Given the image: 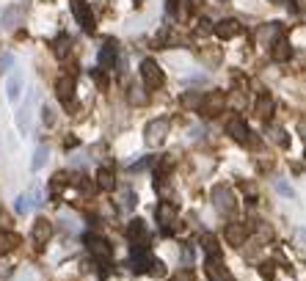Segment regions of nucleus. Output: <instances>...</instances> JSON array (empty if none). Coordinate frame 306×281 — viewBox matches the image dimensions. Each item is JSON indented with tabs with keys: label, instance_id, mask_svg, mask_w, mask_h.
Returning a JSON list of instances; mask_svg holds the SVG:
<instances>
[{
	"label": "nucleus",
	"instance_id": "nucleus-29",
	"mask_svg": "<svg viewBox=\"0 0 306 281\" xmlns=\"http://www.w3.org/2000/svg\"><path fill=\"white\" fill-rule=\"evenodd\" d=\"M127 97H130L133 105H144V102H146V94H144V89H138V86H133Z\"/></svg>",
	"mask_w": 306,
	"mask_h": 281
},
{
	"label": "nucleus",
	"instance_id": "nucleus-25",
	"mask_svg": "<svg viewBox=\"0 0 306 281\" xmlns=\"http://www.w3.org/2000/svg\"><path fill=\"white\" fill-rule=\"evenodd\" d=\"M69 36H61V39H55V44H52V50H55V55L58 58H67V52H69Z\"/></svg>",
	"mask_w": 306,
	"mask_h": 281
},
{
	"label": "nucleus",
	"instance_id": "nucleus-18",
	"mask_svg": "<svg viewBox=\"0 0 306 281\" xmlns=\"http://www.w3.org/2000/svg\"><path fill=\"white\" fill-rule=\"evenodd\" d=\"M20 245V237L14 232H0V254H9Z\"/></svg>",
	"mask_w": 306,
	"mask_h": 281
},
{
	"label": "nucleus",
	"instance_id": "nucleus-15",
	"mask_svg": "<svg viewBox=\"0 0 306 281\" xmlns=\"http://www.w3.org/2000/svg\"><path fill=\"white\" fill-rule=\"evenodd\" d=\"M31 102L33 99H28V102L22 105V110L17 113V127H20L22 135H28V130H31Z\"/></svg>",
	"mask_w": 306,
	"mask_h": 281
},
{
	"label": "nucleus",
	"instance_id": "nucleus-32",
	"mask_svg": "<svg viewBox=\"0 0 306 281\" xmlns=\"http://www.w3.org/2000/svg\"><path fill=\"white\" fill-rule=\"evenodd\" d=\"M14 209H17V215H25V213H31V207H28V198H25V193H22V196L17 198Z\"/></svg>",
	"mask_w": 306,
	"mask_h": 281
},
{
	"label": "nucleus",
	"instance_id": "nucleus-11",
	"mask_svg": "<svg viewBox=\"0 0 306 281\" xmlns=\"http://www.w3.org/2000/svg\"><path fill=\"white\" fill-rule=\"evenodd\" d=\"M50 237H52V224L47 218H39L33 224V240H36V245H44Z\"/></svg>",
	"mask_w": 306,
	"mask_h": 281
},
{
	"label": "nucleus",
	"instance_id": "nucleus-12",
	"mask_svg": "<svg viewBox=\"0 0 306 281\" xmlns=\"http://www.w3.org/2000/svg\"><path fill=\"white\" fill-rule=\"evenodd\" d=\"M20 94H22V75L14 72V75H9V80H6V97H9V102H17Z\"/></svg>",
	"mask_w": 306,
	"mask_h": 281
},
{
	"label": "nucleus",
	"instance_id": "nucleus-37",
	"mask_svg": "<svg viewBox=\"0 0 306 281\" xmlns=\"http://www.w3.org/2000/svg\"><path fill=\"white\" fill-rule=\"evenodd\" d=\"M78 187H80V190H83V193H94V185L88 182L86 177H80V182H78Z\"/></svg>",
	"mask_w": 306,
	"mask_h": 281
},
{
	"label": "nucleus",
	"instance_id": "nucleus-30",
	"mask_svg": "<svg viewBox=\"0 0 306 281\" xmlns=\"http://www.w3.org/2000/svg\"><path fill=\"white\" fill-rule=\"evenodd\" d=\"M276 190H279V193H281V196H284V198H295V190H292V187L287 185L284 179H276Z\"/></svg>",
	"mask_w": 306,
	"mask_h": 281
},
{
	"label": "nucleus",
	"instance_id": "nucleus-3",
	"mask_svg": "<svg viewBox=\"0 0 306 281\" xmlns=\"http://www.w3.org/2000/svg\"><path fill=\"white\" fill-rule=\"evenodd\" d=\"M213 201H215V207H218L221 213L229 215L234 209V193L229 190V187L218 185V187H213Z\"/></svg>",
	"mask_w": 306,
	"mask_h": 281
},
{
	"label": "nucleus",
	"instance_id": "nucleus-10",
	"mask_svg": "<svg viewBox=\"0 0 306 281\" xmlns=\"http://www.w3.org/2000/svg\"><path fill=\"white\" fill-rule=\"evenodd\" d=\"M207 273H210V281H229V270L223 267L221 256H210V262H207Z\"/></svg>",
	"mask_w": 306,
	"mask_h": 281
},
{
	"label": "nucleus",
	"instance_id": "nucleus-34",
	"mask_svg": "<svg viewBox=\"0 0 306 281\" xmlns=\"http://www.w3.org/2000/svg\"><path fill=\"white\" fill-rule=\"evenodd\" d=\"M182 102H185L188 108H202V99H199L196 94H185V97H182Z\"/></svg>",
	"mask_w": 306,
	"mask_h": 281
},
{
	"label": "nucleus",
	"instance_id": "nucleus-5",
	"mask_svg": "<svg viewBox=\"0 0 306 281\" xmlns=\"http://www.w3.org/2000/svg\"><path fill=\"white\" fill-rule=\"evenodd\" d=\"M86 245H88V251H91L94 256L110 259V245H108V240H102L99 234H86Z\"/></svg>",
	"mask_w": 306,
	"mask_h": 281
},
{
	"label": "nucleus",
	"instance_id": "nucleus-8",
	"mask_svg": "<svg viewBox=\"0 0 306 281\" xmlns=\"http://www.w3.org/2000/svg\"><path fill=\"white\" fill-rule=\"evenodd\" d=\"M55 94L61 102H72V94H75V78H69V75H64V78L55 80Z\"/></svg>",
	"mask_w": 306,
	"mask_h": 281
},
{
	"label": "nucleus",
	"instance_id": "nucleus-24",
	"mask_svg": "<svg viewBox=\"0 0 306 281\" xmlns=\"http://www.w3.org/2000/svg\"><path fill=\"white\" fill-rule=\"evenodd\" d=\"M69 185V177H67V174H52V182H50V190L52 193H58V190H64V187H67Z\"/></svg>",
	"mask_w": 306,
	"mask_h": 281
},
{
	"label": "nucleus",
	"instance_id": "nucleus-41",
	"mask_svg": "<svg viewBox=\"0 0 306 281\" xmlns=\"http://www.w3.org/2000/svg\"><path fill=\"white\" fill-rule=\"evenodd\" d=\"M75 3H80V0H75Z\"/></svg>",
	"mask_w": 306,
	"mask_h": 281
},
{
	"label": "nucleus",
	"instance_id": "nucleus-26",
	"mask_svg": "<svg viewBox=\"0 0 306 281\" xmlns=\"http://www.w3.org/2000/svg\"><path fill=\"white\" fill-rule=\"evenodd\" d=\"M221 108H223V94H215V97H210V99H207V105H204L202 110H213L210 116H215Z\"/></svg>",
	"mask_w": 306,
	"mask_h": 281
},
{
	"label": "nucleus",
	"instance_id": "nucleus-36",
	"mask_svg": "<svg viewBox=\"0 0 306 281\" xmlns=\"http://www.w3.org/2000/svg\"><path fill=\"white\" fill-rule=\"evenodd\" d=\"M9 226H11L9 213H3V209H0V229H3V232H9Z\"/></svg>",
	"mask_w": 306,
	"mask_h": 281
},
{
	"label": "nucleus",
	"instance_id": "nucleus-1",
	"mask_svg": "<svg viewBox=\"0 0 306 281\" xmlns=\"http://www.w3.org/2000/svg\"><path fill=\"white\" fill-rule=\"evenodd\" d=\"M141 80H144L146 89H160L163 80H166V75H163L160 66H157V61L144 58V61H141Z\"/></svg>",
	"mask_w": 306,
	"mask_h": 281
},
{
	"label": "nucleus",
	"instance_id": "nucleus-38",
	"mask_svg": "<svg viewBox=\"0 0 306 281\" xmlns=\"http://www.w3.org/2000/svg\"><path fill=\"white\" fill-rule=\"evenodd\" d=\"M182 262H185V265L188 262H193V248L191 245H185V251H182Z\"/></svg>",
	"mask_w": 306,
	"mask_h": 281
},
{
	"label": "nucleus",
	"instance_id": "nucleus-20",
	"mask_svg": "<svg viewBox=\"0 0 306 281\" xmlns=\"http://www.w3.org/2000/svg\"><path fill=\"white\" fill-rule=\"evenodd\" d=\"M174 215H176V209L171 207V204L163 201L160 207H157V224H160V226H168V224L174 221Z\"/></svg>",
	"mask_w": 306,
	"mask_h": 281
},
{
	"label": "nucleus",
	"instance_id": "nucleus-27",
	"mask_svg": "<svg viewBox=\"0 0 306 281\" xmlns=\"http://www.w3.org/2000/svg\"><path fill=\"white\" fill-rule=\"evenodd\" d=\"M25 198H28V207H42V193H39V187H31V190L25 193Z\"/></svg>",
	"mask_w": 306,
	"mask_h": 281
},
{
	"label": "nucleus",
	"instance_id": "nucleus-31",
	"mask_svg": "<svg viewBox=\"0 0 306 281\" xmlns=\"http://www.w3.org/2000/svg\"><path fill=\"white\" fill-rule=\"evenodd\" d=\"M149 273H152L155 278H160L163 273H166V265H163L160 259H152V262H149Z\"/></svg>",
	"mask_w": 306,
	"mask_h": 281
},
{
	"label": "nucleus",
	"instance_id": "nucleus-13",
	"mask_svg": "<svg viewBox=\"0 0 306 281\" xmlns=\"http://www.w3.org/2000/svg\"><path fill=\"white\" fill-rule=\"evenodd\" d=\"M270 47H273V50H270V52H273V61H287V58L292 55V47H290V42H287L284 36H279Z\"/></svg>",
	"mask_w": 306,
	"mask_h": 281
},
{
	"label": "nucleus",
	"instance_id": "nucleus-28",
	"mask_svg": "<svg viewBox=\"0 0 306 281\" xmlns=\"http://www.w3.org/2000/svg\"><path fill=\"white\" fill-rule=\"evenodd\" d=\"M135 204H138V201H135V193L130 190V187H127V190H125V196H121V207H125V213H133V209H135Z\"/></svg>",
	"mask_w": 306,
	"mask_h": 281
},
{
	"label": "nucleus",
	"instance_id": "nucleus-2",
	"mask_svg": "<svg viewBox=\"0 0 306 281\" xmlns=\"http://www.w3.org/2000/svg\"><path fill=\"white\" fill-rule=\"evenodd\" d=\"M166 135H168V121L166 119H152L149 124H146V130H144V138H146L149 146H160Z\"/></svg>",
	"mask_w": 306,
	"mask_h": 281
},
{
	"label": "nucleus",
	"instance_id": "nucleus-39",
	"mask_svg": "<svg viewBox=\"0 0 306 281\" xmlns=\"http://www.w3.org/2000/svg\"><path fill=\"white\" fill-rule=\"evenodd\" d=\"M270 267H273L270 262H265V265H262V270H260V273H262L265 278H273V270H270Z\"/></svg>",
	"mask_w": 306,
	"mask_h": 281
},
{
	"label": "nucleus",
	"instance_id": "nucleus-9",
	"mask_svg": "<svg viewBox=\"0 0 306 281\" xmlns=\"http://www.w3.org/2000/svg\"><path fill=\"white\" fill-rule=\"evenodd\" d=\"M226 132H229L234 140H237V144H246V140H249V127H246V121L240 119V116H234V119L229 121Z\"/></svg>",
	"mask_w": 306,
	"mask_h": 281
},
{
	"label": "nucleus",
	"instance_id": "nucleus-14",
	"mask_svg": "<svg viewBox=\"0 0 306 281\" xmlns=\"http://www.w3.org/2000/svg\"><path fill=\"white\" fill-rule=\"evenodd\" d=\"M116 47L113 44H105L102 50H99V66L105 69V72H108V69H116Z\"/></svg>",
	"mask_w": 306,
	"mask_h": 281
},
{
	"label": "nucleus",
	"instance_id": "nucleus-22",
	"mask_svg": "<svg viewBox=\"0 0 306 281\" xmlns=\"http://www.w3.org/2000/svg\"><path fill=\"white\" fill-rule=\"evenodd\" d=\"M202 245H204V251H207L210 256H221V248H218V240H215L213 234H204V237H202Z\"/></svg>",
	"mask_w": 306,
	"mask_h": 281
},
{
	"label": "nucleus",
	"instance_id": "nucleus-35",
	"mask_svg": "<svg viewBox=\"0 0 306 281\" xmlns=\"http://www.w3.org/2000/svg\"><path fill=\"white\" fill-rule=\"evenodd\" d=\"M273 140H276L279 146H290V138H287L284 130H273Z\"/></svg>",
	"mask_w": 306,
	"mask_h": 281
},
{
	"label": "nucleus",
	"instance_id": "nucleus-17",
	"mask_svg": "<svg viewBox=\"0 0 306 281\" xmlns=\"http://www.w3.org/2000/svg\"><path fill=\"white\" fill-rule=\"evenodd\" d=\"M257 116H260L262 121H268L270 116H273V99H270L268 94H262V97L257 99Z\"/></svg>",
	"mask_w": 306,
	"mask_h": 281
},
{
	"label": "nucleus",
	"instance_id": "nucleus-33",
	"mask_svg": "<svg viewBox=\"0 0 306 281\" xmlns=\"http://www.w3.org/2000/svg\"><path fill=\"white\" fill-rule=\"evenodd\" d=\"M42 121H44V127H52V124H55V116H52V108H50V105H44V110H42Z\"/></svg>",
	"mask_w": 306,
	"mask_h": 281
},
{
	"label": "nucleus",
	"instance_id": "nucleus-40",
	"mask_svg": "<svg viewBox=\"0 0 306 281\" xmlns=\"http://www.w3.org/2000/svg\"><path fill=\"white\" fill-rule=\"evenodd\" d=\"M298 240H301V243L306 245V229H298Z\"/></svg>",
	"mask_w": 306,
	"mask_h": 281
},
{
	"label": "nucleus",
	"instance_id": "nucleus-19",
	"mask_svg": "<svg viewBox=\"0 0 306 281\" xmlns=\"http://www.w3.org/2000/svg\"><path fill=\"white\" fill-rule=\"evenodd\" d=\"M279 31H281L279 22H268V25H265L262 31L257 33V39H260V42H270V44H273L276 39H279Z\"/></svg>",
	"mask_w": 306,
	"mask_h": 281
},
{
	"label": "nucleus",
	"instance_id": "nucleus-4",
	"mask_svg": "<svg viewBox=\"0 0 306 281\" xmlns=\"http://www.w3.org/2000/svg\"><path fill=\"white\" fill-rule=\"evenodd\" d=\"M72 14L78 17V22L83 25L86 33H94V28H97V20H94L91 9H88L86 3H75V6H72Z\"/></svg>",
	"mask_w": 306,
	"mask_h": 281
},
{
	"label": "nucleus",
	"instance_id": "nucleus-16",
	"mask_svg": "<svg viewBox=\"0 0 306 281\" xmlns=\"http://www.w3.org/2000/svg\"><path fill=\"white\" fill-rule=\"evenodd\" d=\"M226 240H229L232 245H243V243H246V226L229 224V226H226Z\"/></svg>",
	"mask_w": 306,
	"mask_h": 281
},
{
	"label": "nucleus",
	"instance_id": "nucleus-6",
	"mask_svg": "<svg viewBox=\"0 0 306 281\" xmlns=\"http://www.w3.org/2000/svg\"><path fill=\"white\" fill-rule=\"evenodd\" d=\"M127 240H130L133 245H146V224L144 221H130L127 224Z\"/></svg>",
	"mask_w": 306,
	"mask_h": 281
},
{
	"label": "nucleus",
	"instance_id": "nucleus-21",
	"mask_svg": "<svg viewBox=\"0 0 306 281\" xmlns=\"http://www.w3.org/2000/svg\"><path fill=\"white\" fill-rule=\"evenodd\" d=\"M47 163V146H39L36 152H33V160H31V171H39V168H44Z\"/></svg>",
	"mask_w": 306,
	"mask_h": 281
},
{
	"label": "nucleus",
	"instance_id": "nucleus-23",
	"mask_svg": "<svg viewBox=\"0 0 306 281\" xmlns=\"http://www.w3.org/2000/svg\"><path fill=\"white\" fill-rule=\"evenodd\" d=\"M97 187H102V190H113V187H116L113 174H110V171H99L97 174Z\"/></svg>",
	"mask_w": 306,
	"mask_h": 281
},
{
	"label": "nucleus",
	"instance_id": "nucleus-7",
	"mask_svg": "<svg viewBox=\"0 0 306 281\" xmlns=\"http://www.w3.org/2000/svg\"><path fill=\"white\" fill-rule=\"evenodd\" d=\"M240 31H243V25H240L237 20H221L218 25H215V36L218 39H234Z\"/></svg>",
	"mask_w": 306,
	"mask_h": 281
}]
</instances>
